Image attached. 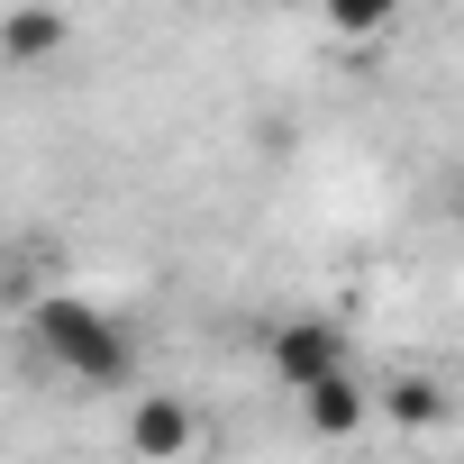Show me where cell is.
<instances>
[{"label": "cell", "mask_w": 464, "mask_h": 464, "mask_svg": "<svg viewBox=\"0 0 464 464\" xmlns=\"http://www.w3.org/2000/svg\"><path fill=\"white\" fill-rule=\"evenodd\" d=\"M28 337H37V355H46L55 373H73V382H92V392H119V382L137 373V337H128L110 310H92L82 292L28 301Z\"/></svg>", "instance_id": "1"}, {"label": "cell", "mask_w": 464, "mask_h": 464, "mask_svg": "<svg viewBox=\"0 0 464 464\" xmlns=\"http://www.w3.org/2000/svg\"><path fill=\"white\" fill-rule=\"evenodd\" d=\"M265 364H274V382H283V392H319V382L355 373V346H346V328H337V319L301 310V319H274V328H265Z\"/></svg>", "instance_id": "2"}, {"label": "cell", "mask_w": 464, "mask_h": 464, "mask_svg": "<svg viewBox=\"0 0 464 464\" xmlns=\"http://www.w3.org/2000/svg\"><path fill=\"white\" fill-rule=\"evenodd\" d=\"M191 437H200V410H191L182 392H146V401L128 410V455H137V464H182Z\"/></svg>", "instance_id": "3"}, {"label": "cell", "mask_w": 464, "mask_h": 464, "mask_svg": "<svg viewBox=\"0 0 464 464\" xmlns=\"http://www.w3.org/2000/svg\"><path fill=\"white\" fill-rule=\"evenodd\" d=\"M64 46H73V19H64V10H0V64L37 73V64H55Z\"/></svg>", "instance_id": "4"}, {"label": "cell", "mask_w": 464, "mask_h": 464, "mask_svg": "<svg viewBox=\"0 0 464 464\" xmlns=\"http://www.w3.org/2000/svg\"><path fill=\"white\" fill-rule=\"evenodd\" d=\"M364 410H373V401H364V382H355V373H337V382L301 392V419H310L319 437H355V428H364Z\"/></svg>", "instance_id": "5"}, {"label": "cell", "mask_w": 464, "mask_h": 464, "mask_svg": "<svg viewBox=\"0 0 464 464\" xmlns=\"http://www.w3.org/2000/svg\"><path fill=\"white\" fill-rule=\"evenodd\" d=\"M382 419H392L401 437H419V428H437V419H446V392H437L428 373H401V382L382 392Z\"/></svg>", "instance_id": "6"}, {"label": "cell", "mask_w": 464, "mask_h": 464, "mask_svg": "<svg viewBox=\"0 0 464 464\" xmlns=\"http://www.w3.org/2000/svg\"><path fill=\"white\" fill-rule=\"evenodd\" d=\"M382 28V10H373V0H355V10H337V37H373Z\"/></svg>", "instance_id": "7"}, {"label": "cell", "mask_w": 464, "mask_h": 464, "mask_svg": "<svg viewBox=\"0 0 464 464\" xmlns=\"http://www.w3.org/2000/svg\"><path fill=\"white\" fill-rule=\"evenodd\" d=\"M455 227H464V209H455Z\"/></svg>", "instance_id": "8"}]
</instances>
